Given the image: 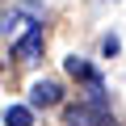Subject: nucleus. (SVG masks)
I'll list each match as a JSON object with an SVG mask.
<instances>
[{
    "mask_svg": "<svg viewBox=\"0 0 126 126\" xmlns=\"http://www.w3.org/2000/svg\"><path fill=\"white\" fill-rule=\"evenodd\" d=\"M63 122L67 126H105L109 122V109H105V101H84V105H67V113H63Z\"/></svg>",
    "mask_w": 126,
    "mask_h": 126,
    "instance_id": "f257e3e1",
    "label": "nucleus"
},
{
    "mask_svg": "<svg viewBox=\"0 0 126 126\" xmlns=\"http://www.w3.org/2000/svg\"><path fill=\"white\" fill-rule=\"evenodd\" d=\"M59 97H63V88L55 80H38L30 88V109H50V105H59Z\"/></svg>",
    "mask_w": 126,
    "mask_h": 126,
    "instance_id": "f03ea898",
    "label": "nucleus"
},
{
    "mask_svg": "<svg viewBox=\"0 0 126 126\" xmlns=\"http://www.w3.org/2000/svg\"><path fill=\"white\" fill-rule=\"evenodd\" d=\"M13 55H17V63H34L42 55V25H30V34L13 46Z\"/></svg>",
    "mask_w": 126,
    "mask_h": 126,
    "instance_id": "7ed1b4c3",
    "label": "nucleus"
},
{
    "mask_svg": "<svg viewBox=\"0 0 126 126\" xmlns=\"http://www.w3.org/2000/svg\"><path fill=\"white\" fill-rule=\"evenodd\" d=\"M4 126H34V109L30 105H9L4 109Z\"/></svg>",
    "mask_w": 126,
    "mask_h": 126,
    "instance_id": "20e7f679",
    "label": "nucleus"
},
{
    "mask_svg": "<svg viewBox=\"0 0 126 126\" xmlns=\"http://www.w3.org/2000/svg\"><path fill=\"white\" fill-rule=\"evenodd\" d=\"M67 76H76V80H84V84H97V72L88 67L80 55H72V59H67Z\"/></svg>",
    "mask_w": 126,
    "mask_h": 126,
    "instance_id": "39448f33",
    "label": "nucleus"
}]
</instances>
